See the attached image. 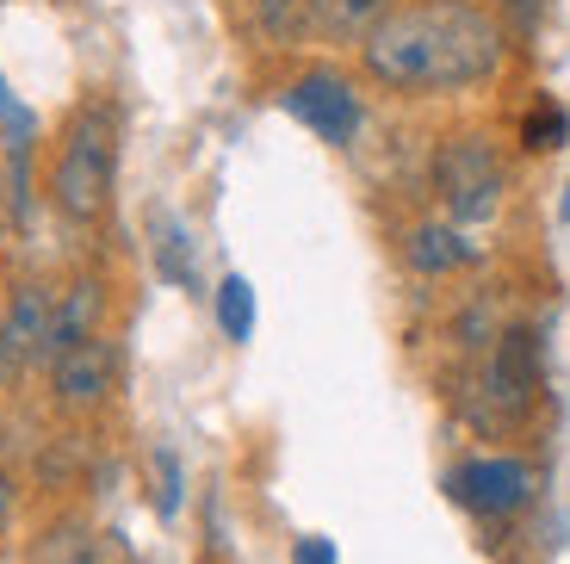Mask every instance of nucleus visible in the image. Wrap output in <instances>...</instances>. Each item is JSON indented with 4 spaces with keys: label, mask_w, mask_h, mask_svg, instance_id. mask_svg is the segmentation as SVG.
Segmentation results:
<instances>
[{
    "label": "nucleus",
    "mask_w": 570,
    "mask_h": 564,
    "mask_svg": "<svg viewBox=\"0 0 570 564\" xmlns=\"http://www.w3.org/2000/svg\"><path fill=\"white\" fill-rule=\"evenodd\" d=\"M31 137H38V118H31V106H19V94L0 75V143L19 156V149H31Z\"/></svg>",
    "instance_id": "nucleus-13"
},
{
    "label": "nucleus",
    "mask_w": 570,
    "mask_h": 564,
    "mask_svg": "<svg viewBox=\"0 0 570 564\" xmlns=\"http://www.w3.org/2000/svg\"><path fill=\"white\" fill-rule=\"evenodd\" d=\"M161 273H174V280H193V273H186V236H180V224L161 230Z\"/></svg>",
    "instance_id": "nucleus-16"
},
{
    "label": "nucleus",
    "mask_w": 570,
    "mask_h": 564,
    "mask_svg": "<svg viewBox=\"0 0 570 564\" xmlns=\"http://www.w3.org/2000/svg\"><path fill=\"white\" fill-rule=\"evenodd\" d=\"M533 490H540V471L528 459H509V453H497V459H465V466L446 471V496L459 508H471V515H484V522L521 515L533 503Z\"/></svg>",
    "instance_id": "nucleus-5"
},
{
    "label": "nucleus",
    "mask_w": 570,
    "mask_h": 564,
    "mask_svg": "<svg viewBox=\"0 0 570 564\" xmlns=\"http://www.w3.org/2000/svg\"><path fill=\"white\" fill-rule=\"evenodd\" d=\"M112 168H118V118L112 106H81L62 130L57 168H50V198L75 224H94L112 198Z\"/></svg>",
    "instance_id": "nucleus-2"
},
{
    "label": "nucleus",
    "mask_w": 570,
    "mask_h": 564,
    "mask_svg": "<svg viewBox=\"0 0 570 564\" xmlns=\"http://www.w3.org/2000/svg\"><path fill=\"white\" fill-rule=\"evenodd\" d=\"M385 13H391V0H311L316 38H335V43H347V38L366 43V31L379 26Z\"/></svg>",
    "instance_id": "nucleus-10"
},
{
    "label": "nucleus",
    "mask_w": 570,
    "mask_h": 564,
    "mask_svg": "<svg viewBox=\"0 0 570 564\" xmlns=\"http://www.w3.org/2000/svg\"><path fill=\"white\" fill-rule=\"evenodd\" d=\"M471 254H478V249H471V242L459 236V230H446V224H422V230H415V236H410V261H415V268H422V273H446V268H465Z\"/></svg>",
    "instance_id": "nucleus-11"
},
{
    "label": "nucleus",
    "mask_w": 570,
    "mask_h": 564,
    "mask_svg": "<svg viewBox=\"0 0 570 564\" xmlns=\"http://www.w3.org/2000/svg\"><path fill=\"white\" fill-rule=\"evenodd\" d=\"M285 113L298 118V125H311L323 143H354L360 137V94L354 81H342L335 69H311L298 75V81L285 87Z\"/></svg>",
    "instance_id": "nucleus-6"
},
{
    "label": "nucleus",
    "mask_w": 570,
    "mask_h": 564,
    "mask_svg": "<svg viewBox=\"0 0 570 564\" xmlns=\"http://www.w3.org/2000/svg\"><path fill=\"white\" fill-rule=\"evenodd\" d=\"M366 75L403 94H459L502 69V26L471 0L391 7L360 43Z\"/></svg>",
    "instance_id": "nucleus-1"
},
{
    "label": "nucleus",
    "mask_w": 570,
    "mask_h": 564,
    "mask_svg": "<svg viewBox=\"0 0 570 564\" xmlns=\"http://www.w3.org/2000/svg\"><path fill=\"white\" fill-rule=\"evenodd\" d=\"M50 292L43 285H19L13 311H7V323H0V379L19 367V360H31V353H43V336H50Z\"/></svg>",
    "instance_id": "nucleus-8"
},
{
    "label": "nucleus",
    "mask_w": 570,
    "mask_h": 564,
    "mask_svg": "<svg viewBox=\"0 0 570 564\" xmlns=\"http://www.w3.org/2000/svg\"><path fill=\"white\" fill-rule=\"evenodd\" d=\"M533 391H540V348H533V336L514 329V336H502V348L484 367L478 391L465 397V416L478 428H514L533 409Z\"/></svg>",
    "instance_id": "nucleus-3"
},
{
    "label": "nucleus",
    "mask_w": 570,
    "mask_h": 564,
    "mask_svg": "<svg viewBox=\"0 0 570 564\" xmlns=\"http://www.w3.org/2000/svg\"><path fill=\"white\" fill-rule=\"evenodd\" d=\"M564 130H570L564 106H540V113L521 125V143H528V149H558V143H564Z\"/></svg>",
    "instance_id": "nucleus-14"
},
{
    "label": "nucleus",
    "mask_w": 570,
    "mask_h": 564,
    "mask_svg": "<svg viewBox=\"0 0 570 564\" xmlns=\"http://www.w3.org/2000/svg\"><path fill=\"white\" fill-rule=\"evenodd\" d=\"M50 367H57V397H62V403H69V409H94L106 391H112L118 353H112V341H106V336H94V341H81V348L57 353Z\"/></svg>",
    "instance_id": "nucleus-7"
},
{
    "label": "nucleus",
    "mask_w": 570,
    "mask_h": 564,
    "mask_svg": "<svg viewBox=\"0 0 570 564\" xmlns=\"http://www.w3.org/2000/svg\"><path fill=\"white\" fill-rule=\"evenodd\" d=\"M100 336V285H69L57 298V311H50V336H43V360H57V353L81 348V341Z\"/></svg>",
    "instance_id": "nucleus-9"
},
{
    "label": "nucleus",
    "mask_w": 570,
    "mask_h": 564,
    "mask_svg": "<svg viewBox=\"0 0 570 564\" xmlns=\"http://www.w3.org/2000/svg\"><path fill=\"white\" fill-rule=\"evenodd\" d=\"M217 323H224L229 341L255 336V285H248L243 273H229V280L217 285Z\"/></svg>",
    "instance_id": "nucleus-12"
},
{
    "label": "nucleus",
    "mask_w": 570,
    "mask_h": 564,
    "mask_svg": "<svg viewBox=\"0 0 570 564\" xmlns=\"http://www.w3.org/2000/svg\"><path fill=\"white\" fill-rule=\"evenodd\" d=\"M7 522H13V478L0 471V534H7Z\"/></svg>",
    "instance_id": "nucleus-18"
},
{
    "label": "nucleus",
    "mask_w": 570,
    "mask_h": 564,
    "mask_svg": "<svg viewBox=\"0 0 570 564\" xmlns=\"http://www.w3.org/2000/svg\"><path fill=\"white\" fill-rule=\"evenodd\" d=\"M434 186H441L446 212L459 224H484L497 217L502 205V162L484 137H453L441 143V156H434Z\"/></svg>",
    "instance_id": "nucleus-4"
},
{
    "label": "nucleus",
    "mask_w": 570,
    "mask_h": 564,
    "mask_svg": "<svg viewBox=\"0 0 570 564\" xmlns=\"http://www.w3.org/2000/svg\"><path fill=\"white\" fill-rule=\"evenodd\" d=\"M156 471H161L156 508H161V515H174V508H180V466H174V453H156Z\"/></svg>",
    "instance_id": "nucleus-15"
},
{
    "label": "nucleus",
    "mask_w": 570,
    "mask_h": 564,
    "mask_svg": "<svg viewBox=\"0 0 570 564\" xmlns=\"http://www.w3.org/2000/svg\"><path fill=\"white\" fill-rule=\"evenodd\" d=\"M292 564H335V546H328V539H298V546H292Z\"/></svg>",
    "instance_id": "nucleus-17"
}]
</instances>
